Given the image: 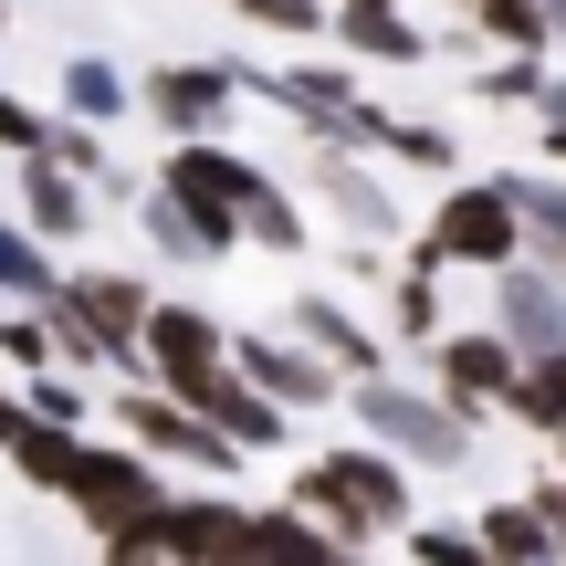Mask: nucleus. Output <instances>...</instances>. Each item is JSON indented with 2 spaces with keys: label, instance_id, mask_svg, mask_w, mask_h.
Wrapping results in <instances>:
<instances>
[{
  "label": "nucleus",
  "instance_id": "nucleus-1",
  "mask_svg": "<svg viewBox=\"0 0 566 566\" xmlns=\"http://www.w3.org/2000/svg\"><path fill=\"white\" fill-rule=\"evenodd\" d=\"M493 252V242H504V210H483V200H472V210H451V221H441V252Z\"/></svg>",
  "mask_w": 566,
  "mask_h": 566
},
{
  "label": "nucleus",
  "instance_id": "nucleus-3",
  "mask_svg": "<svg viewBox=\"0 0 566 566\" xmlns=\"http://www.w3.org/2000/svg\"><path fill=\"white\" fill-rule=\"evenodd\" d=\"M252 11H263V21H304L315 0H252Z\"/></svg>",
  "mask_w": 566,
  "mask_h": 566
},
{
  "label": "nucleus",
  "instance_id": "nucleus-2",
  "mask_svg": "<svg viewBox=\"0 0 566 566\" xmlns=\"http://www.w3.org/2000/svg\"><path fill=\"white\" fill-rule=\"evenodd\" d=\"M451 378H462V388H493V378H504V357H493V346H462V357H451Z\"/></svg>",
  "mask_w": 566,
  "mask_h": 566
}]
</instances>
